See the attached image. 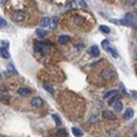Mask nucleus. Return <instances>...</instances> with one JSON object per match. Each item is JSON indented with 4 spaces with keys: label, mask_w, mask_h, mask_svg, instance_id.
<instances>
[{
    "label": "nucleus",
    "mask_w": 137,
    "mask_h": 137,
    "mask_svg": "<svg viewBox=\"0 0 137 137\" xmlns=\"http://www.w3.org/2000/svg\"><path fill=\"white\" fill-rule=\"evenodd\" d=\"M121 25H126V26H134L136 22L133 21V14H126L125 18L121 21Z\"/></svg>",
    "instance_id": "obj_1"
},
{
    "label": "nucleus",
    "mask_w": 137,
    "mask_h": 137,
    "mask_svg": "<svg viewBox=\"0 0 137 137\" xmlns=\"http://www.w3.org/2000/svg\"><path fill=\"white\" fill-rule=\"evenodd\" d=\"M14 22H23L25 21V13L23 11H15V13L11 15Z\"/></svg>",
    "instance_id": "obj_2"
},
{
    "label": "nucleus",
    "mask_w": 137,
    "mask_h": 137,
    "mask_svg": "<svg viewBox=\"0 0 137 137\" xmlns=\"http://www.w3.org/2000/svg\"><path fill=\"white\" fill-rule=\"evenodd\" d=\"M112 75H114V71H112V69H104V70L102 71L103 80H111Z\"/></svg>",
    "instance_id": "obj_3"
},
{
    "label": "nucleus",
    "mask_w": 137,
    "mask_h": 137,
    "mask_svg": "<svg viewBox=\"0 0 137 137\" xmlns=\"http://www.w3.org/2000/svg\"><path fill=\"white\" fill-rule=\"evenodd\" d=\"M73 22H74V25L80 26V25H84V23H85V19H84L82 17H80V15H75V17L73 18Z\"/></svg>",
    "instance_id": "obj_4"
},
{
    "label": "nucleus",
    "mask_w": 137,
    "mask_h": 137,
    "mask_svg": "<svg viewBox=\"0 0 137 137\" xmlns=\"http://www.w3.org/2000/svg\"><path fill=\"white\" fill-rule=\"evenodd\" d=\"M103 117L108 121H115V114L111 111H103Z\"/></svg>",
    "instance_id": "obj_5"
},
{
    "label": "nucleus",
    "mask_w": 137,
    "mask_h": 137,
    "mask_svg": "<svg viewBox=\"0 0 137 137\" xmlns=\"http://www.w3.org/2000/svg\"><path fill=\"white\" fill-rule=\"evenodd\" d=\"M43 104H44V102H43V99H41V97H34L32 100V106L33 107H41Z\"/></svg>",
    "instance_id": "obj_6"
},
{
    "label": "nucleus",
    "mask_w": 137,
    "mask_h": 137,
    "mask_svg": "<svg viewBox=\"0 0 137 137\" xmlns=\"http://www.w3.org/2000/svg\"><path fill=\"white\" fill-rule=\"evenodd\" d=\"M69 40H70V36H67V34H62V36H59L58 43H59V44H66V43H69Z\"/></svg>",
    "instance_id": "obj_7"
},
{
    "label": "nucleus",
    "mask_w": 137,
    "mask_h": 137,
    "mask_svg": "<svg viewBox=\"0 0 137 137\" xmlns=\"http://www.w3.org/2000/svg\"><path fill=\"white\" fill-rule=\"evenodd\" d=\"M89 53H91L92 56L97 58V56H99V53H100V51H99V47H97V45H92V47H91V51H89Z\"/></svg>",
    "instance_id": "obj_8"
},
{
    "label": "nucleus",
    "mask_w": 137,
    "mask_h": 137,
    "mask_svg": "<svg viewBox=\"0 0 137 137\" xmlns=\"http://www.w3.org/2000/svg\"><path fill=\"white\" fill-rule=\"evenodd\" d=\"M133 115H134V111H133L132 108H128L126 111L123 112V119H130Z\"/></svg>",
    "instance_id": "obj_9"
},
{
    "label": "nucleus",
    "mask_w": 137,
    "mask_h": 137,
    "mask_svg": "<svg viewBox=\"0 0 137 137\" xmlns=\"http://www.w3.org/2000/svg\"><path fill=\"white\" fill-rule=\"evenodd\" d=\"M50 28L51 29H55L58 26V22H59V18L58 17H53V18H50Z\"/></svg>",
    "instance_id": "obj_10"
},
{
    "label": "nucleus",
    "mask_w": 137,
    "mask_h": 137,
    "mask_svg": "<svg viewBox=\"0 0 137 137\" xmlns=\"http://www.w3.org/2000/svg\"><path fill=\"white\" fill-rule=\"evenodd\" d=\"M50 21H51V19H50L48 17H44L43 19L40 21V26H41V28H48V26H50Z\"/></svg>",
    "instance_id": "obj_11"
},
{
    "label": "nucleus",
    "mask_w": 137,
    "mask_h": 137,
    "mask_svg": "<svg viewBox=\"0 0 137 137\" xmlns=\"http://www.w3.org/2000/svg\"><path fill=\"white\" fill-rule=\"evenodd\" d=\"M18 93H19L21 96H29V95L32 93V91L29 88H21L19 91H18Z\"/></svg>",
    "instance_id": "obj_12"
},
{
    "label": "nucleus",
    "mask_w": 137,
    "mask_h": 137,
    "mask_svg": "<svg viewBox=\"0 0 137 137\" xmlns=\"http://www.w3.org/2000/svg\"><path fill=\"white\" fill-rule=\"evenodd\" d=\"M36 36H37L39 39H45L47 37V32L44 30V29H37V30H36Z\"/></svg>",
    "instance_id": "obj_13"
},
{
    "label": "nucleus",
    "mask_w": 137,
    "mask_h": 137,
    "mask_svg": "<svg viewBox=\"0 0 137 137\" xmlns=\"http://www.w3.org/2000/svg\"><path fill=\"white\" fill-rule=\"evenodd\" d=\"M111 106L114 107V110H115V111H121V110H122V102H119V100H117V102H115V103H112Z\"/></svg>",
    "instance_id": "obj_14"
},
{
    "label": "nucleus",
    "mask_w": 137,
    "mask_h": 137,
    "mask_svg": "<svg viewBox=\"0 0 137 137\" xmlns=\"http://www.w3.org/2000/svg\"><path fill=\"white\" fill-rule=\"evenodd\" d=\"M0 56L4 58V59H8L10 58V53H8V51L6 48H0Z\"/></svg>",
    "instance_id": "obj_15"
},
{
    "label": "nucleus",
    "mask_w": 137,
    "mask_h": 137,
    "mask_svg": "<svg viewBox=\"0 0 137 137\" xmlns=\"http://www.w3.org/2000/svg\"><path fill=\"white\" fill-rule=\"evenodd\" d=\"M7 69H8V71H10L11 74H18V71H17L15 66H14V63H8L7 64Z\"/></svg>",
    "instance_id": "obj_16"
},
{
    "label": "nucleus",
    "mask_w": 137,
    "mask_h": 137,
    "mask_svg": "<svg viewBox=\"0 0 137 137\" xmlns=\"http://www.w3.org/2000/svg\"><path fill=\"white\" fill-rule=\"evenodd\" d=\"M71 133H73L75 137H81L82 136V130H80L78 128H73L71 129Z\"/></svg>",
    "instance_id": "obj_17"
},
{
    "label": "nucleus",
    "mask_w": 137,
    "mask_h": 137,
    "mask_svg": "<svg viewBox=\"0 0 137 137\" xmlns=\"http://www.w3.org/2000/svg\"><path fill=\"white\" fill-rule=\"evenodd\" d=\"M43 86H44V89H45V91L48 92V93H51V95L53 93V88H52L50 84H47V82H44V84H43Z\"/></svg>",
    "instance_id": "obj_18"
},
{
    "label": "nucleus",
    "mask_w": 137,
    "mask_h": 137,
    "mask_svg": "<svg viewBox=\"0 0 137 137\" xmlns=\"http://www.w3.org/2000/svg\"><path fill=\"white\" fill-rule=\"evenodd\" d=\"M117 100H119V96L115 93V95H112V96L110 97V100H108V104H112V103H115Z\"/></svg>",
    "instance_id": "obj_19"
},
{
    "label": "nucleus",
    "mask_w": 137,
    "mask_h": 137,
    "mask_svg": "<svg viewBox=\"0 0 137 137\" xmlns=\"http://www.w3.org/2000/svg\"><path fill=\"white\" fill-rule=\"evenodd\" d=\"M107 51H108V52H110V53H111V55L114 56V58H119V55H118V52H117L114 48H111V47H108V48H107Z\"/></svg>",
    "instance_id": "obj_20"
},
{
    "label": "nucleus",
    "mask_w": 137,
    "mask_h": 137,
    "mask_svg": "<svg viewBox=\"0 0 137 137\" xmlns=\"http://www.w3.org/2000/svg\"><path fill=\"white\" fill-rule=\"evenodd\" d=\"M100 32H103V33H106V34H108L111 30H110V28H107V26H104V25H100Z\"/></svg>",
    "instance_id": "obj_21"
},
{
    "label": "nucleus",
    "mask_w": 137,
    "mask_h": 137,
    "mask_svg": "<svg viewBox=\"0 0 137 137\" xmlns=\"http://www.w3.org/2000/svg\"><path fill=\"white\" fill-rule=\"evenodd\" d=\"M52 119L55 121V122H56L58 125H61V123H62V119H61V118H59V117H58L56 114H52Z\"/></svg>",
    "instance_id": "obj_22"
},
{
    "label": "nucleus",
    "mask_w": 137,
    "mask_h": 137,
    "mask_svg": "<svg viewBox=\"0 0 137 137\" xmlns=\"http://www.w3.org/2000/svg\"><path fill=\"white\" fill-rule=\"evenodd\" d=\"M0 28H7V21L0 17Z\"/></svg>",
    "instance_id": "obj_23"
},
{
    "label": "nucleus",
    "mask_w": 137,
    "mask_h": 137,
    "mask_svg": "<svg viewBox=\"0 0 137 137\" xmlns=\"http://www.w3.org/2000/svg\"><path fill=\"white\" fill-rule=\"evenodd\" d=\"M41 44H39V43H34V52H41Z\"/></svg>",
    "instance_id": "obj_24"
},
{
    "label": "nucleus",
    "mask_w": 137,
    "mask_h": 137,
    "mask_svg": "<svg viewBox=\"0 0 137 137\" xmlns=\"http://www.w3.org/2000/svg\"><path fill=\"white\" fill-rule=\"evenodd\" d=\"M102 47H103L104 50H107V48H108V47H110V43H108V41H107V40H104V41H102Z\"/></svg>",
    "instance_id": "obj_25"
},
{
    "label": "nucleus",
    "mask_w": 137,
    "mask_h": 137,
    "mask_svg": "<svg viewBox=\"0 0 137 137\" xmlns=\"http://www.w3.org/2000/svg\"><path fill=\"white\" fill-rule=\"evenodd\" d=\"M58 134L61 136V137H64V136H66V130H64V129H61V130L58 132Z\"/></svg>",
    "instance_id": "obj_26"
},
{
    "label": "nucleus",
    "mask_w": 137,
    "mask_h": 137,
    "mask_svg": "<svg viewBox=\"0 0 137 137\" xmlns=\"http://www.w3.org/2000/svg\"><path fill=\"white\" fill-rule=\"evenodd\" d=\"M115 93H117L115 91H111V92H108V93H106V96H104V97H106V99H108V97H111L112 95H115Z\"/></svg>",
    "instance_id": "obj_27"
},
{
    "label": "nucleus",
    "mask_w": 137,
    "mask_h": 137,
    "mask_svg": "<svg viewBox=\"0 0 137 137\" xmlns=\"http://www.w3.org/2000/svg\"><path fill=\"white\" fill-rule=\"evenodd\" d=\"M2 48H8V41H2Z\"/></svg>",
    "instance_id": "obj_28"
},
{
    "label": "nucleus",
    "mask_w": 137,
    "mask_h": 137,
    "mask_svg": "<svg viewBox=\"0 0 137 137\" xmlns=\"http://www.w3.org/2000/svg\"><path fill=\"white\" fill-rule=\"evenodd\" d=\"M67 7H69V8H75V7H77V4H75L74 2H71L70 4H67Z\"/></svg>",
    "instance_id": "obj_29"
},
{
    "label": "nucleus",
    "mask_w": 137,
    "mask_h": 137,
    "mask_svg": "<svg viewBox=\"0 0 137 137\" xmlns=\"http://www.w3.org/2000/svg\"><path fill=\"white\" fill-rule=\"evenodd\" d=\"M112 23H115V25H121V21H118V19H112V18H111V19H110Z\"/></svg>",
    "instance_id": "obj_30"
},
{
    "label": "nucleus",
    "mask_w": 137,
    "mask_h": 137,
    "mask_svg": "<svg viewBox=\"0 0 137 137\" xmlns=\"http://www.w3.org/2000/svg\"><path fill=\"white\" fill-rule=\"evenodd\" d=\"M99 64H102V61H99V62H96V63H93V64H92V67H97Z\"/></svg>",
    "instance_id": "obj_31"
},
{
    "label": "nucleus",
    "mask_w": 137,
    "mask_h": 137,
    "mask_svg": "<svg viewBox=\"0 0 137 137\" xmlns=\"http://www.w3.org/2000/svg\"><path fill=\"white\" fill-rule=\"evenodd\" d=\"M0 100H2V102H7L8 97H7V96H2V97H0Z\"/></svg>",
    "instance_id": "obj_32"
},
{
    "label": "nucleus",
    "mask_w": 137,
    "mask_h": 137,
    "mask_svg": "<svg viewBox=\"0 0 137 137\" xmlns=\"http://www.w3.org/2000/svg\"><path fill=\"white\" fill-rule=\"evenodd\" d=\"M80 4H81V7H86V4H85V2H84V0H81V2H80Z\"/></svg>",
    "instance_id": "obj_33"
},
{
    "label": "nucleus",
    "mask_w": 137,
    "mask_h": 137,
    "mask_svg": "<svg viewBox=\"0 0 137 137\" xmlns=\"http://www.w3.org/2000/svg\"><path fill=\"white\" fill-rule=\"evenodd\" d=\"M0 80H2V74H0Z\"/></svg>",
    "instance_id": "obj_34"
}]
</instances>
